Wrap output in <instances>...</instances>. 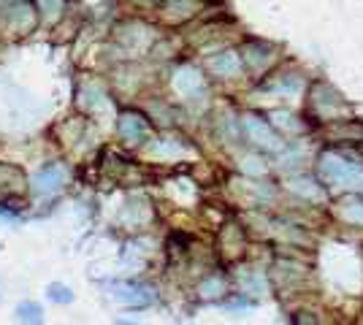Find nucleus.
<instances>
[{"label": "nucleus", "instance_id": "obj_15", "mask_svg": "<svg viewBox=\"0 0 363 325\" xmlns=\"http://www.w3.org/2000/svg\"><path fill=\"white\" fill-rule=\"evenodd\" d=\"M139 3H141V6H157L160 0H139Z\"/></svg>", "mask_w": 363, "mask_h": 325}, {"label": "nucleus", "instance_id": "obj_14", "mask_svg": "<svg viewBox=\"0 0 363 325\" xmlns=\"http://www.w3.org/2000/svg\"><path fill=\"white\" fill-rule=\"evenodd\" d=\"M49 299L52 301H57V303H71L73 301V293L65 287V285H49Z\"/></svg>", "mask_w": 363, "mask_h": 325}, {"label": "nucleus", "instance_id": "obj_4", "mask_svg": "<svg viewBox=\"0 0 363 325\" xmlns=\"http://www.w3.org/2000/svg\"><path fill=\"white\" fill-rule=\"evenodd\" d=\"M68 179V171L63 163H47L44 168H38V174L33 179V190L38 196H54Z\"/></svg>", "mask_w": 363, "mask_h": 325}, {"label": "nucleus", "instance_id": "obj_3", "mask_svg": "<svg viewBox=\"0 0 363 325\" xmlns=\"http://www.w3.org/2000/svg\"><path fill=\"white\" fill-rule=\"evenodd\" d=\"M242 130H244V136H247L255 147H261V150L279 152L282 147H285V141L279 138V133L268 125V120L258 117V114H244Z\"/></svg>", "mask_w": 363, "mask_h": 325}, {"label": "nucleus", "instance_id": "obj_5", "mask_svg": "<svg viewBox=\"0 0 363 325\" xmlns=\"http://www.w3.org/2000/svg\"><path fill=\"white\" fill-rule=\"evenodd\" d=\"M206 68H209V74H215L217 79H236L244 68L242 54L233 49L217 51V54H212V57L206 60Z\"/></svg>", "mask_w": 363, "mask_h": 325}, {"label": "nucleus", "instance_id": "obj_9", "mask_svg": "<svg viewBox=\"0 0 363 325\" xmlns=\"http://www.w3.org/2000/svg\"><path fill=\"white\" fill-rule=\"evenodd\" d=\"M339 217L350 225L363 228V196H347L339 203Z\"/></svg>", "mask_w": 363, "mask_h": 325}, {"label": "nucleus", "instance_id": "obj_1", "mask_svg": "<svg viewBox=\"0 0 363 325\" xmlns=\"http://www.w3.org/2000/svg\"><path fill=\"white\" fill-rule=\"evenodd\" d=\"M320 176L331 187H363V168L358 163H350L347 157L325 152L320 157Z\"/></svg>", "mask_w": 363, "mask_h": 325}, {"label": "nucleus", "instance_id": "obj_13", "mask_svg": "<svg viewBox=\"0 0 363 325\" xmlns=\"http://www.w3.org/2000/svg\"><path fill=\"white\" fill-rule=\"evenodd\" d=\"M222 290H225V285L219 282L217 276H209V279L201 285V296H206V299H217Z\"/></svg>", "mask_w": 363, "mask_h": 325}, {"label": "nucleus", "instance_id": "obj_12", "mask_svg": "<svg viewBox=\"0 0 363 325\" xmlns=\"http://www.w3.org/2000/svg\"><path fill=\"white\" fill-rule=\"evenodd\" d=\"M291 190L293 193H298V196H304V198H315L317 196L315 179H309V176H298V179H293Z\"/></svg>", "mask_w": 363, "mask_h": 325}, {"label": "nucleus", "instance_id": "obj_10", "mask_svg": "<svg viewBox=\"0 0 363 325\" xmlns=\"http://www.w3.org/2000/svg\"><path fill=\"white\" fill-rule=\"evenodd\" d=\"M331 138H339V141H355L363 138V125H358L355 120H339L331 127Z\"/></svg>", "mask_w": 363, "mask_h": 325}, {"label": "nucleus", "instance_id": "obj_8", "mask_svg": "<svg viewBox=\"0 0 363 325\" xmlns=\"http://www.w3.org/2000/svg\"><path fill=\"white\" fill-rule=\"evenodd\" d=\"M117 127H120L122 138L130 141V144H139L141 138H146V133H149V122H146L139 111H125L120 117V125Z\"/></svg>", "mask_w": 363, "mask_h": 325}, {"label": "nucleus", "instance_id": "obj_11", "mask_svg": "<svg viewBox=\"0 0 363 325\" xmlns=\"http://www.w3.org/2000/svg\"><path fill=\"white\" fill-rule=\"evenodd\" d=\"M17 317L27 325H41V306L33 303V301H24V303H20V309H17Z\"/></svg>", "mask_w": 363, "mask_h": 325}, {"label": "nucleus", "instance_id": "obj_2", "mask_svg": "<svg viewBox=\"0 0 363 325\" xmlns=\"http://www.w3.org/2000/svg\"><path fill=\"white\" fill-rule=\"evenodd\" d=\"M309 109L320 122H339L341 114H347V103L328 84H315L309 93Z\"/></svg>", "mask_w": 363, "mask_h": 325}, {"label": "nucleus", "instance_id": "obj_6", "mask_svg": "<svg viewBox=\"0 0 363 325\" xmlns=\"http://www.w3.org/2000/svg\"><path fill=\"white\" fill-rule=\"evenodd\" d=\"M203 74L193 68V65H182V68H176V74H173V90L182 95V98H198L201 93H203Z\"/></svg>", "mask_w": 363, "mask_h": 325}, {"label": "nucleus", "instance_id": "obj_7", "mask_svg": "<svg viewBox=\"0 0 363 325\" xmlns=\"http://www.w3.org/2000/svg\"><path fill=\"white\" fill-rule=\"evenodd\" d=\"M271 51H274V47H268L263 41H249V44H244L242 49V65H247L255 74H261V71H266L268 65H271V60H274Z\"/></svg>", "mask_w": 363, "mask_h": 325}]
</instances>
